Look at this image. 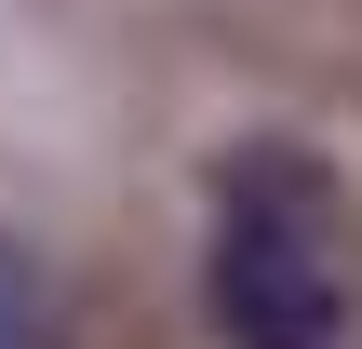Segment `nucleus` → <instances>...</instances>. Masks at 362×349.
I'll use <instances>...</instances> for the list:
<instances>
[{
	"mask_svg": "<svg viewBox=\"0 0 362 349\" xmlns=\"http://www.w3.org/2000/svg\"><path fill=\"white\" fill-rule=\"evenodd\" d=\"M202 309L228 349H362V229L336 161L228 148L202 229Z\"/></svg>",
	"mask_w": 362,
	"mask_h": 349,
	"instance_id": "1",
	"label": "nucleus"
},
{
	"mask_svg": "<svg viewBox=\"0 0 362 349\" xmlns=\"http://www.w3.org/2000/svg\"><path fill=\"white\" fill-rule=\"evenodd\" d=\"M0 349H54V296H40V269L0 242Z\"/></svg>",
	"mask_w": 362,
	"mask_h": 349,
	"instance_id": "2",
	"label": "nucleus"
}]
</instances>
